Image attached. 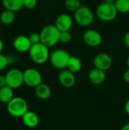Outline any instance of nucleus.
<instances>
[{"mask_svg": "<svg viewBox=\"0 0 129 130\" xmlns=\"http://www.w3.org/2000/svg\"><path fill=\"white\" fill-rule=\"evenodd\" d=\"M61 31L55 26V24H49L44 27L40 34L41 43L46 46L52 47L59 42Z\"/></svg>", "mask_w": 129, "mask_h": 130, "instance_id": "nucleus-1", "label": "nucleus"}, {"mask_svg": "<svg viewBox=\"0 0 129 130\" xmlns=\"http://www.w3.org/2000/svg\"><path fill=\"white\" fill-rule=\"evenodd\" d=\"M28 53L31 60L38 65L46 63L50 56L49 47L42 43L32 45Z\"/></svg>", "mask_w": 129, "mask_h": 130, "instance_id": "nucleus-2", "label": "nucleus"}, {"mask_svg": "<svg viewBox=\"0 0 129 130\" xmlns=\"http://www.w3.org/2000/svg\"><path fill=\"white\" fill-rule=\"evenodd\" d=\"M7 111L12 117H22L28 111V104L24 98L14 97L7 104Z\"/></svg>", "mask_w": 129, "mask_h": 130, "instance_id": "nucleus-3", "label": "nucleus"}, {"mask_svg": "<svg viewBox=\"0 0 129 130\" xmlns=\"http://www.w3.org/2000/svg\"><path fill=\"white\" fill-rule=\"evenodd\" d=\"M74 20L81 27H88L94 21V14L87 6L81 5L74 12Z\"/></svg>", "mask_w": 129, "mask_h": 130, "instance_id": "nucleus-4", "label": "nucleus"}, {"mask_svg": "<svg viewBox=\"0 0 129 130\" xmlns=\"http://www.w3.org/2000/svg\"><path fill=\"white\" fill-rule=\"evenodd\" d=\"M118 13L119 12L114 4L106 3L104 2L99 5L96 9V14L98 18L106 22L113 21L116 18Z\"/></svg>", "mask_w": 129, "mask_h": 130, "instance_id": "nucleus-5", "label": "nucleus"}, {"mask_svg": "<svg viewBox=\"0 0 129 130\" xmlns=\"http://www.w3.org/2000/svg\"><path fill=\"white\" fill-rule=\"evenodd\" d=\"M70 57L71 56L67 51L62 49H58L50 53L49 61L54 68L63 70L67 68Z\"/></svg>", "mask_w": 129, "mask_h": 130, "instance_id": "nucleus-6", "label": "nucleus"}, {"mask_svg": "<svg viewBox=\"0 0 129 130\" xmlns=\"http://www.w3.org/2000/svg\"><path fill=\"white\" fill-rule=\"evenodd\" d=\"M6 85L12 89L19 88L24 83L23 72L18 69H11L7 72L5 75Z\"/></svg>", "mask_w": 129, "mask_h": 130, "instance_id": "nucleus-7", "label": "nucleus"}, {"mask_svg": "<svg viewBox=\"0 0 129 130\" xmlns=\"http://www.w3.org/2000/svg\"><path fill=\"white\" fill-rule=\"evenodd\" d=\"M24 83L30 88H36L42 83V75L40 72L33 68H29L23 72Z\"/></svg>", "mask_w": 129, "mask_h": 130, "instance_id": "nucleus-8", "label": "nucleus"}, {"mask_svg": "<svg viewBox=\"0 0 129 130\" xmlns=\"http://www.w3.org/2000/svg\"><path fill=\"white\" fill-rule=\"evenodd\" d=\"M83 40L87 46L96 47L102 43L103 37L102 35L97 30L94 29H89L84 33Z\"/></svg>", "mask_w": 129, "mask_h": 130, "instance_id": "nucleus-9", "label": "nucleus"}, {"mask_svg": "<svg viewBox=\"0 0 129 130\" xmlns=\"http://www.w3.org/2000/svg\"><path fill=\"white\" fill-rule=\"evenodd\" d=\"M94 65L95 68L106 72L111 68L113 65V59L107 53H99L94 57Z\"/></svg>", "mask_w": 129, "mask_h": 130, "instance_id": "nucleus-10", "label": "nucleus"}, {"mask_svg": "<svg viewBox=\"0 0 129 130\" xmlns=\"http://www.w3.org/2000/svg\"><path fill=\"white\" fill-rule=\"evenodd\" d=\"M59 82L60 85L64 88H72L76 82L75 73L71 72L67 69L62 70L59 75Z\"/></svg>", "mask_w": 129, "mask_h": 130, "instance_id": "nucleus-11", "label": "nucleus"}, {"mask_svg": "<svg viewBox=\"0 0 129 130\" xmlns=\"http://www.w3.org/2000/svg\"><path fill=\"white\" fill-rule=\"evenodd\" d=\"M32 44L29 40V37L24 35H20L14 38L13 41V46L19 53L29 52Z\"/></svg>", "mask_w": 129, "mask_h": 130, "instance_id": "nucleus-12", "label": "nucleus"}, {"mask_svg": "<svg viewBox=\"0 0 129 130\" xmlns=\"http://www.w3.org/2000/svg\"><path fill=\"white\" fill-rule=\"evenodd\" d=\"M73 25V19L68 14H62L59 15L55 21V26L60 31L70 30Z\"/></svg>", "mask_w": 129, "mask_h": 130, "instance_id": "nucleus-13", "label": "nucleus"}, {"mask_svg": "<svg viewBox=\"0 0 129 130\" xmlns=\"http://www.w3.org/2000/svg\"><path fill=\"white\" fill-rule=\"evenodd\" d=\"M106 78V75L105 71L100 70L97 68L91 69L88 74L89 81L94 85L103 84L105 82Z\"/></svg>", "mask_w": 129, "mask_h": 130, "instance_id": "nucleus-14", "label": "nucleus"}, {"mask_svg": "<svg viewBox=\"0 0 129 130\" xmlns=\"http://www.w3.org/2000/svg\"><path fill=\"white\" fill-rule=\"evenodd\" d=\"M21 118L24 124L28 128H35L40 123L38 115L33 111L28 110Z\"/></svg>", "mask_w": 129, "mask_h": 130, "instance_id": "nucleus-15", "label": "nucleus"}, {"mask_svg": "<svg viewBox=\"0 0 129 130\" xmlns=\"http://www.w3.org/2000/svg\"><path fill=\"white\" fill-rule=\"evenodd\" d=\"M35 94L39 99L47 100L50 98L52 94V91L48 85L41 83L35 88Z\"/></svg>", "mask_w": 129, "mask_h": 130, "instance_id": "nucleus-16", "label": "nucleus"}, {"mask_svg": "<svg viewBox=\"0 0 129 130\" xmlns=\"http://www.w3.org/2000/svg\"><path fill=\"white\" fill-rule=\"evenodd\" d=\"M2 3L5 9L14 12L21 10L24 7L23 0H2Z\"/></svg>", "mask_w": 129, "mask_h": 130, "instance_id": "nucleus-17", "label": "nucleus"}, {"mask_svg": "<svg viewBox=\"0 0 129 130\" xmlns=\"http://www.w3.org/2000/svg\"><path fill=\"white\" fill-rule=\"evenodd\" d=\"M14 98L13 89L8 85H5L0 88V102L3 104H8Z\"/></svg>", "mask_w": 129, "mask_h": 130, "instance_id": "nucleus-18", "label": "nucleus"}, {"mask_svg": "<svg viewBox=\"0 0 129 130\" xmlns=\"http://www.w3.org/2000/svg\"><path fill=\"white\" fill-rule=\"evenodd\" d=\"M81 68H82V62L81 59L76 56H71L66 69L73 73H77L81 71Z\"/></svg>", "mask_w": 129, "mask_h": 130, "instance_id": "nucleus-19", "label": "nucleus"}, {"mask_svg": "<svg viewBox=\"0 0 129 130\" xmlns=\"http://www.w3.org/2000/svg\"><path fill=\"white\" fill-rule=\"evenodd\" d=\"M15 19V13L11 10L5 9L0 14V21L4 25L11 24Z\"/></svg>", "mask_w": 129, "mask_h": 130, "instance_id": "nucleus-20", "label": "nucleus"}, {"mask_svg": "<svg viewBox=\"0 0 129 130\" xmlns=\"http://www.w3.org/2000/svg\"><path fill=\"white\" fill-rule=\"evenodd\" d=\"M114 5L119 13L125 14L129 12V0H116Z\"/></svg>", "mask_w": 129, "mask_h": 130, "instance_id": "nucleus-21", "label": "nucleus"}, {"mask_svg": "<svg viewBox=\"0 0 129 130\" xmlns=\"http://www.w3.org/2000/svg\"><path fill=\"white\" fill-rule=\"evenodd\" d=\"M81 6V3L80 0H65V7L68 11H75Z\"/></svg>", "mask_w": 129, "mask_h": 130, "instance_id": "nucleus-22", "label": "nucleus"}, {"mask_svg": "<svg viewBox=\"0 0 129 130\" xmlns=\"http://www.w3.org/2000/svg\"><path fill=\"white\" fill-rule=\"evenodd\" d=\"M72 35L70 33L69 30L68 31H61L60 33V38L59 41L62 42V43H68L71 40Z\"/></svg>", "mask_w": 129, "mask_h": 130, "instance_id": "nucleus-23", "label": "nucleus"}, {"mask_svg": "<svg viewBox=\"0 0 129 130\" xmlns=\"http://www.w3.org/2000/svg\"><path fill=\"white\" fill-rule=\"evenodd\" d=\"M9 63H10L9 58L2 53H0V72L5 69Z\"/></svg>", "mask_w": 129, "mask_h": 130, "instance_id": "nucleus-24", "label": "nucleus"}, {"mask_svg": "<svg viewBox=\"0 0 129 130\" xmlns=\"http://www.w3.org/2000/svg\"><path fill=\"white\" fill-rule=\"evenodd\" d=\"M28 37H29V40H30L32 45L41 43L40 34H38V33H32L28 36Z\"/></svg>", "mask_w": 129, "mask_h": 130, "instance_id": "nucleus-25", "label": "nucleus"}, {"mask_svg": "<svg viewBox=\"0 0 129 130\" xmlns=\"http://www.w3.org/2000/svg\"><path fill=\"white\" fill-rule=\"evenodd\" d=\"M37 4V0H23L24 8L27 9H33L36 7Z\"/></svg>", "mask_w": 129, "mask_h": 130, "instance_id": "nucleus-26", "label": "nucleus"}, {"mask_svg": "<svg viewBox=\"0 0 129 130\" xmlns=\"http://www.w3.org/2000/svg\"><path fill=\"white\" fill-rule=\"evenodd\" d=\"M6 85V81H5V75H0V88Z\"/></svg>", "mask_w": 129, "mask_h": 130, "instance_id": "nucleus-27", "label": "nucleus"}, {"mask_svg": "<svg viewBox=\"0 0 129 130\" xmlns=\"http://www.w3.org/2000/svg\"><path fill=\"white\" fill-rule=\"evenodd\" d=\"M124 42H125V46L129 49V31L125 34L124 37Z\"/></svg>", "mask_w": 129, "mask_h": 130, "instance_id": "nucleus-28", "label": "nucleus"}, {"mask_svg": "<svg viewBox=\"0 0 129 130\" xmlns=\"http://www.w3.org/2000/svg\"><path fill=\"white\" fill-rule=\"evenodd\" d=\"M123 78H124V80L125 81V82L129 83V69H128L124 72Z\"/></svg>", "mask_w": 129, "mask_h": 130, "instance_id": "nucleus-29", "label": "nucleus"}, {"mask_svg": "<svg viewBox=\"0 0 129 130\" xmlns=\"http://www.w3.org/2000/svg\"><path fill=\"white\" fill-rule=\"evenodd\" d=\"M125 112L129 116V100H128L125 103Z\"/></svg>", "mask_w": 129, "mask_h": 130, "instance_id": "nucleus-30", "label": "nucleus"}, {"mask_svg": "<svg viewBox=\"0 0 129 130\" xmlns=\"http://www.w3.org/2000/svg\"><path fill=\"white\" fill-rule=\"evenodd\" d=\"M121 130H129V123L125 124V125L122 127Z\"/></svg>", "mask_w": 129, "mask_h": 130, "instance_id": "nucleus-31", "label": "nucleus"}, {"mask_svg": "<svg viewBox=\"0 0 129 130\" xmlns=\"http://www.w3.org/2000/svg\"><path fill=\"white\" fill-rule=\"evenodd\" d=\"M3 47H4L3 42H2V40L0 39V53H2V50H3Z\"/></svg>", "mask_w": 129, "mask_h": 130, "instance_id": "nucleus-32", "label": "nucleus"}, {"mask_svg": "<svg viewBox=\"0 0 129 130\" xmlns=\"http://www.w3.org/2000/svg\"><path fill=\"white\" fill-rule=\"evenodd\" d=\"M104 2H106V3H111V4H114L116 0H103Z\"/></svg>", "mask_w": 129, "mask_h": 130, "instance_id": "nucleus-33", "label": "nucleus"}, {"mask_svg": "<svg viewBox=\"0 0 129 130\" xmlns=\"http://www.w3.org/2000/svg\"><path fill=\"white\" fill-rule=\"evenodd\" d=\"M127 66H128V67L129 69V56H128V58H127Z\"/></svg>", "mask_w": 129, "mask_h": 130, "instance_id": "nucleus-34", "label": "nucleus"}, {"mask_svg": "<svg viewBox=\"0 0 129 130\" xmlns=\"http://www.w3.org/2000/svg\"><path fill=\"white\" fill-rule=\"evenodd\" d=\"M0 32H1V26H0Z\"/></svg>", "mask_w": 129, "mask_h": 130, "instance_id": "nucleus-35", "label": "nucleus"}]
</instances>
